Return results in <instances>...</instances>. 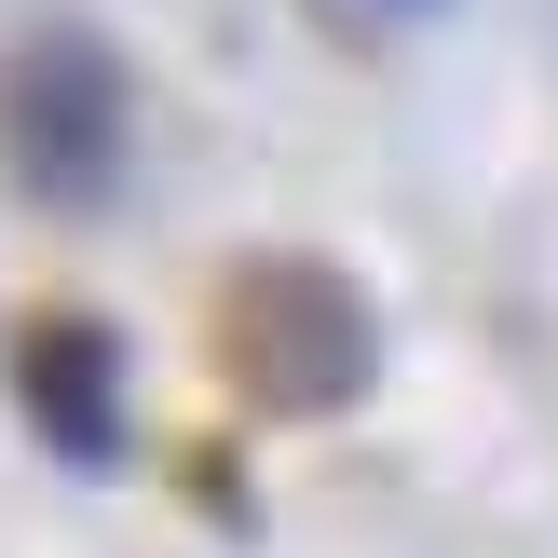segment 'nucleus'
I'll list each match as a JSON object with an SVG mask.
<instances>
[{
    "label": "nucleus",
    "instance_id": "nucleus-4",
    "mask_svg": "<svg viewBox=\"0 0 558 558\" xmlns=\"http://www.w3.org/2000/svg\"><path fill=\"white\" fill-rule=\"evenodd\" d=\"M341 27H409V14H436V0H327Z\"/></svg>",
    "mask_w": 558,
    "mask_h": 558
},
{
    "label": "nucleus",
    "instance_id": "nucleus-3",
    "mask_svg": "<svg viewBox=\"0 0 558 558\" xmlns=\"http://www.w3.org/2000/svg\"><path fill=\"white\" fill-rule=\"evenodd\" d=\"M14 396H27V423H41L69 463H123V354H109V327H82V314L27 327Z\"/></svg>",
    "mask_w": 558,
    "mask_h": 558
},
{
    "label": "nucleus",
    "instance_id": "nucleus-2",
    "mask_svg": "<svg viewBox=\"0 0 558 558\" xmlns=\"http://www.w3.org/2000/svg\"><path fill=\"white\" fill-rule=\"evenodd\" d=\"M123 54L96 41V27L41 14L0 41V178L27 191V205H96L109 178H123Z\"/></svg>",
    "mask_w": 558,
    "mask_h": 558
},
{
    "label": "nucleus",
    "instance_id": "nucleus-1",
    "mask_svg": "<svg viewBox=\"0 0 558 558\" xmlns=\"http://www.w3.org/2000/svg\"><path fill=\"white\" fill-rule=\"evenodd\" d=\"M218 368L272 409V423H327L381 381V314L354 300V272L327 259H245L218 287Z\"/></svg>",
    "mask_w": 558,
    "mask_h": 558
}]
</instances>
